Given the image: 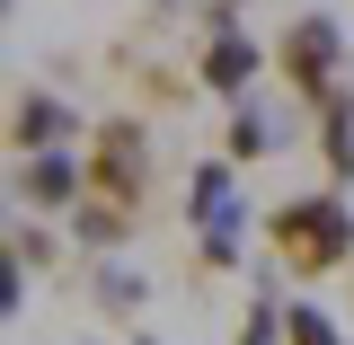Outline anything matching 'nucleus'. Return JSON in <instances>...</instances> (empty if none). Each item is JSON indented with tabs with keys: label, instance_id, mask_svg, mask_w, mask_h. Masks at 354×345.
<instances>
[{
	"label": "nucleus",
	"instance_id": "1",
	"mask_svg": "<svg viewBox=\"0 0 354 345\" xmlns=\"http://www.w3.org/2000/svg\"><path fill=\"white\" fill-rule=\"evenodd\" d=\"M266 257L283 274H354V213L346 195H292L266 213Z\"/></svg>",
	"mask_w": 354,
	"mask_h": 345
},
{
	"label": "nucleus",
	"instance_id": "2",
	"mask_svg": "<svg viewBox=\"0 0 354 345\" xmlns=\"http://www.w3.org/2000/svg\"><path fill=\"white\" fill-rule=\"evenodd\" d=\"M151 186H160V169H151V124H142V115H106L97 142H88V204L115 213L124 230H142Z\"/></svg>",
	"mask_w": 354,
	"mask_h": 345
},
{
	"label": "nucleus",
	"instance_id": "3",
	"mask_svg": "<svg viewBox=\"0 0 354 345\" xmlns=\"http://www.w3.org/2000/svg\"><path fill=\"white\" fill-rule=\"evenodd\" d=\"M274 71L292 80L301 106H319V97L337 88V18H292V27L274 36Z\"/></svg>",
	"mask_w": 354,
	"mask_h": 345
},
{
	"label": "nucleus",
	"instance_id": "4",
	"mask_svg": "<svg viewBox=\"0 0 354 345\" xmlns=\"http://www.w3.org/2000/svg\"><path fill=\"white\" fill-rule=\"evenodd\" d=\"M80 186H88V169H71L62 151H27V160H18V195H27V204H44V213L80 204Z\"/></svg>",
	"mask_w": 354,
	"mask_h": 345
},
{
	"label": "nucleus",
	"instance_id": "5",
	"mask_svg": "<svg viewBox=\"0 0 354 345\" xmlns=\"http://www.w3.org/2000/svg\"><path fill=\"white\" fill-rule=\"evenodd\" d=\"M257 62H266V53H257L248 36H239V27H213V44H204V62H195V80H204V88H221V97H239Z\"/></svg>",
	"mask_w": 354,
	"mask_h": 345
},
{
	"label": "nucleus",
	"instance_id": "6",
	"mask_svg": "<svg viewBox=\"0 0 354 345\" xmlns=\"http://www.w3.org/2000/svg\"><path fill=\"white\" fill-rule=\"evenodd\" d=\"M62 133H71L62 97H36V88H18V106H9V142H18V160H27V151H53Z\"/></svg>",
	"mask_w": 354,
	"mask_h": 345
},
{
	"label": "nucleus",
	"instance_id": "7",
	"mask_svg": "<svg viewBox=\"0 0 354 345\" xmlns=\"http://www.w3.org/2000/svg\"><path fill=\"white\" fill-rule=\"evenodd\" d=\"M319 151H328V177L346 186V177H354V88L346 80L319 97Z\"/></svg>",
	"mask_w": 354,
	"mask_h": 345
},
{
	"label": "nucleus",
	"instance_id": "8",
	"mask_svg": "<svg viewBox=\"0 0 354 345\" xmlns=\"http://www.w3.org/2000/svg\"><path fill=\"white\" fill-rule=\"evenodd\" d=\"M283 345H346V337H337V319H319V310H283Z\"/></svg>",
	"mask_w": 354,
	"mask_h": 345
},
{
	"label": "nucleus",
	"instance_id": "9",
	"mask_svg": "<svg viewBox=\"0 0 354 345\" xmlns=\"http://www.w3.org/2000/svg\"><path fill=\"white\" fill-rule=\"evenodd\" d=\"M221 195H230V169H195V221H221Z\"/></svg>",
	"mask_w": 354,
	"mask_h": 345
},
{
	"label": "nucleus",
	"instance_id": "10",
	"mask_svg": "<svg viewBox=\"0 0 354 345\" xmlns=\"http://www.w3.org/2000/svg\"><path fill=\"white\" fill-rule=\"evenodd\" d=\"M266 142H274V133H266L257 115L239 106V115H230V160H266Z\"/></svg>",
	"mask_w": 354,
	"mask_h": 345
},
{
	"label": "nucleus",
	"instance_id": "11",
	"mask_svg": "<svg viewBox=\"0 0 354 345\" xmlns=\"http://www.w3.org/2000/svg\"><path fill=\"white\" fill-rule=\"evenodd\" d=\"M9 257H18V265H53V239H44V230H27V221H18V230H9Z\"/></svg>",
	"mask_w": 354,
	"mask_h": 345
},
{
	"label": "nucleus",
	"instance_id": "12",
	"mask_svg": "<svg viewBox=\"0 0 354 345\" xmlns=\"http://www.w3.org/2000/svg\"><path fill=\"white\" fill-rule=\"evenodd\" d=\"M274 328H283V319H274V310L257 301V310H248V337H239V345H274Z\"/></svg>",
	"mask_w": 354,
	"mask_h": 345
}]
</instances>
